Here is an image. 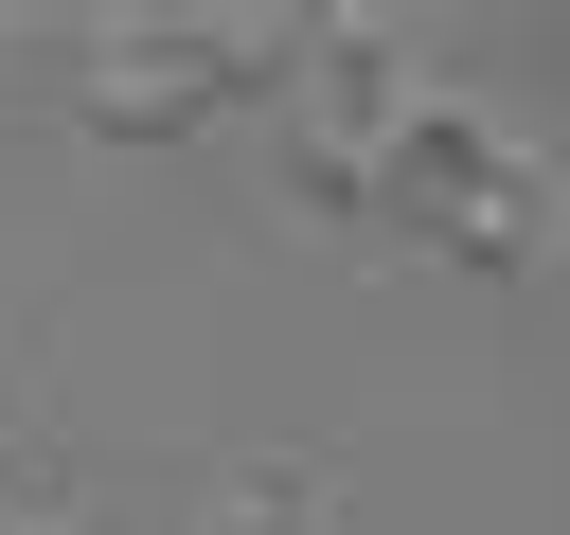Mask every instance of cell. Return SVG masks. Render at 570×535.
Here are the masks:
<instances>
[{
  "label": "cell",
  "mask_w": 570,
  "mask_h": 535,
  "mask_svg": "<svg viewBox=\"0 0 570 535\" xmlns=\"http://www.w3.org/2000/svg\"><path fill=\"white\" fill-rule=\"evenodd\" d=\"M232 535H285V481H267V499H249V517H232Z\"/></svg>",
  "instance_id": "1"
}]
</instances>
